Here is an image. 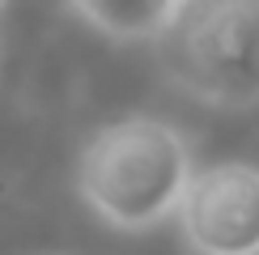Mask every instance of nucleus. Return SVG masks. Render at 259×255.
Here are the masks:
<instances>
[{"instance_id":"nucleus-1","label":"nucleus","mask_w":259,"mask_h":255,"mask_svg":"<svg viewBox=\"0 0 259 255\" xmlns=\"http://www.w3.org/2000/svg\"><path fill=\"white\" fill-rule=\"evenodd\" d=\"M196 175V153L183 128L157 115H127L98 128L77 157V191L111 230L145 234L179 212Z\"/></svg>"},{"instance_id":"nucleus-2","label":"nucleus","mask_w":259,"mask_h":255,"mask_svg":"<svg viewBox=\"0 0 259 255\" xmlns=\"http://www.w3.org/2000/svg\"><path fill=\"white\" fill-rule=\"evenodd\" d=\"M153 42L161 77L191 102L259 106V0H179Z\"/></svg>"},{"instance_id":"nucleus-3","label":"nucleus","mask_w":259,"mask_h":255,"mask_svg":"<svg viewBox=\"0 0 259 255\" xmlns=\"http://www.w3.org/2000/svg\"><path fill=\"white\" fill-rule=\"evenodd\" d=\"M175 217L191 255H259V166L212 162L196 170Z\"/></svg>"},{"instance_id":"nucleus-4","label":"nucleus","mask_w":259,"mask_h":255,"mask_svg":"<svg viewBox=\"0 0 259 255\" xmlns=\"http://www.w3.org/2000/svg\"><path fill=\"white\" fill-rule=\"evenodd\" d=\"M68 9L115 42H153L170 21L166 0H68Z\"/></svg>"},{"instance_id":"nucleus-5","label":"nucleus","mask_w":259,"mask_h":255,"mask_svg":"<svg viewBox=\"0 0 259 255\" xmlns=\"http://www.w3.org/2000/svg\"><path fill=\"white\" fill-rule=\"evenodd\" d=\"M166 5H170V13H175V9H179V0H166Z\"/></svg>"},{"instance_id":"nucleus-6","label":"nucleus","mask_w":259,"mask_h":255,"mask_svg":"<svg viewBox=\"0 0 259 255\" xmlns=\"http://www.w3.org/2000/svg\"><path fill=\"white\" fill-rule=\"evenodd\" d=\"M0 5H5V0H0Z\"/></svg>"}]
</instances>
